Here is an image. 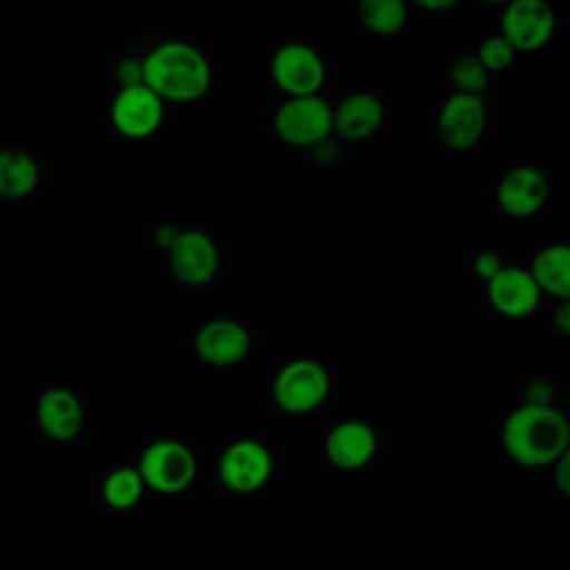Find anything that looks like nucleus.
I'll list each match as a JSON object with an SVG mask.
<instances>
[{
    "instance_id": "obj_8",
    "label": "nucleus",
    "mask_w": 570,
    "mask_h": 570,
    "mask_svg": "<svg viewBox=\"0 0 570 570\" xmlns=\"http://www.w3.org/2000/svg\"><path fill=\"white\" fill-rule=\"evenodd\" d=\"M554 11L543 0H514L501 16V36L514 51H537L554 36Z\"/></svg>"
},
{
    "instance_id": "obj_2",
    "label": "nucleus",
    "mask_w": 570,
    "mask_h": 570,
    "mask_svg": "<svg viewBox=\"0 0 570 570\" xmlns=\"http://www.w3.org/2000/svg\"><path fill=\"white\" fill-rule=\"evenodd\" d=\"M140 62L142 85L163 102H194L212 87V67L189 42H160Z\"/></svg>"
},
{
    "instance_id": "obj_14",
    "label": "nucleus",
    "mask_w": 570,
    "mask_h": 570,
    "mask_svg": "<svg viewBox=\"0 0 570 570\" xmlns=\"http://www.w3.org/2000/svg\"><path fill=\"white\" fill-rule=\"evenodd\" d=\"M379 448V439L372 425L365 421L347 419L336 423L325 436V456L327 461L345 472L365 468Z\"/></svg>"
},
{
    "instance_id": "obj_24",
    "label": "nucleus",
    "mask_w": 570,
    "mask_h": 570,
    "mask_svg": "<svg viewBox=\"0 0 570 570\" xmlns=\"http://www.w3.org/2000/svg\"><path fill=\"white\" fill-rule=\"evenodd\" d=\"M116 80L120 89L142 85V62L138 58H122L116 67Z\"/></svg>"
},
{
    "instance_id": "obj_23",
    "label": "nucleus",
    "mask_w": 570,
    "mask_h": 570,
    "mask_svg": "<svg viewBox=\"0 0 570 570\" xmlns=\"http://www.w3.org/2000/svg\"><path fill=\"white\" fill-rule=\"evenodd\" d=\"M474 56H476V60L483 65V69H485L488 73H492V71H503V69H508V67L512 65L517 51L510 47V42H508L501 33H497V36L485 38V40L479 45V49H476Z\"/></svg>"
},
{
    "instance_id": "obj_29",
    "label": "nucleus",
    "mask_w": 570,
    "mask_h": 570,
    "mask_svg": "<svg viewBox=\"0 0 570 570\" xmlns=\"http://www.w3.org/2000/svg\"><path fill=\"white\" fill-rule=\"evenodd\" d=\"M554 327L561 334H570V301H561L559 307L554 309V318H552Z\"/></svg>"
},
{
    "instance_id": "obj_20",
    "label": "nucleus",
    "mask_w": 570,
    "mask_h": 570,
    "mask_svg": "<svg viewBox=\"0 0 570 570\" xmlns=\"http://www.w3.org/2000/svg\"><path fill=\"white\" fill-rule=\"evenodd\" d=\"M363 27L374 36H396L407 22V7L403 0H363L358 4Z\"/></svg>"
},
{
    "instance_id": "obj_22",
    "label": "nucleus",
    "mask_w": 570,
    "mask_h": 570,
    "mask_svg": "<svg viewBox=\"0 0 570 570\" xmlns=\"http://www.w3.org/2000/svg\"><path fill=\"white\" fill-rule=\"evenodd\" d=\"M490 73L476 60L474 53H459L450 65V82L454 85L456 94L465 96H481L488 89Z\"/></svg>"
},
{
    "instance_id": "obj_21",
    "label": "nucleus",
    "mask_w": 570,
    "mask_h": 570,
    "mask_svg": "<svg viewBox=\"0 0 570 570\" xmlns=\"http://www.w3.org/2000/svg\"><path fill=\"white\" fill-rule=\"evenodd\" d=\"M145 483L136 465H122L111 470L102 481V499L114 510H131L145 494Z\"/></svg>"
},
{
    "instance_id": "obj_1",
    "label": "nucleus",
    "mask_w": 570,
    "mask_h": 570,
    "mask_svg": "<svg viewBox=\"0 0 570 570\" xmlns=\"http://www.w3.org/2000/svg\"><path fill=\"white\" fill-rule=\"evenodd\" d=\"M508 456L523 468H550L570 445V423L554 405L514 407L501 428Z\"/></svg>"
},
{
    "instance_id": "obj_12",
    "label": "nucleus",
    "mask_w": 570,
    "mask_h": 570,
    "mask_svg": "<svg viewBox=\"0 0 570 570\" xmlns=\"http://www.w3.org/2000/svg\"><path fill=\"white\" fill-rule=\"evenodd\" d=\"M252 347L245 325L232 318H212L203 323L194 336L196 356L214 367H229L240 363Z\"/></svg>"
},
{
    "instance_id": "obj_27",
    "label": "nucleus",
    "mask_w": 570,
    "mask_h": 570,
    "mask_svg": "<svg viewBox=\"0 0 570 570\" xmlns=\"http://www.w3.org/2000/svg\"><path fill=\"white\" fill-rule=\"evenodd\" d=\"M550 468H552V479L557 490L568 497L570 494V452L559 456Z\"/></svg>"
},
{
    "instance_id": "obj_6",
    "label": "nucleus",
    "mask_w": 570,
    "mask_h": 570,
    "mask_svg": "<svg viewBox=\"0 0 570 570\" xmlns=\"http://www.w3.org/2000/svg\"><path fill=\"white\" fill-rule=\"evenodd\" d=\"M274 472V459L265 443L256 439H238L229 443L218 459L220 483L236 494L258 492Z\"/></svg>"
},
{
    "instance_id": "obj_19",
    "label": "nucleus",
    "mask_w": 570,
    "mask_h": 570,
    "mask_svg": "<svg viewBox=\"0 0 570 570\" xmlns=\"http://www.w3.org/2000/svg\"><path fill=\"white\" fill-rule=\"evenodd\" d=\"M40 178L33 156L20 149L0 151V196L9 200L27 198Z\"/></svg>"
},
{
    "instance_id": "obj_11",
    "label": "nucleus",
    "mask_w": 570,
    "mask_h": 570,
    "mask_svg": "<svg viewBox=\"0 0 570 570\" xmlns=\"http://www.w3.org/2000/svg\"><path fill=\"white\" fill-rule=\"evenodd\" d=\"M485 120L488 114L481 96H465L454 91L441 105L436 129L445 147L454 151H468L481 140Z\"/></svg>"
},
{
    "instance_id": "obj_15",
    "label": "nucleus",
    "mask_w": 570,
    "mask_h": 570,
    "mask_svg": "<svg viewBox=\"0 0 570 570\" xmlns=\"http://www.w3.org/2000/svg\"><path fill=\"white\" fill-rule=\"evenodd\" d=\"M548 198V178L541 169L521 165L503 174L497 185V203L512 218L534 216Z\"/></svg>"
},
{
    "instance_id": "obj_16",
    "label": "nucleus",
    "mask_w": 570,
    "mask_h": 570,
    "mask_svg": "<svg viewBox=\"0 0 570 570\" xmlns=\"http://www.w3.org/2000/svg\"><path fill=\"white\" fill-rule=\"evenodd\" d=\"M36 421L51 441H71L80 434L85 412L78 396L67 387H49L36 403Z\"/></svg>"
},
{
    "instance_id": "obj_5",
    "label": "nucleus",
    "mask_w": 570,
    "mask_h": 570,
    "mask_svg": "<svg viewBox=\"0 0 570 570\" xmlns=\"http://www.w3.org/2000/svg\"><path fill=\"white\" fill-rule=\"evenodd\" d=\"M274 131L285 145L314 149L330 140L332 105L321 94L287 98L274 114Z\"/></svg>"
},
{
    "instance_id": "obj_26",
    "label": "nucleus",
    "mask_w": 570,
    "mask_h": 570,
    "mask_svg": "<svg viewBox=\"0 0 570 570\" xmlns=\"http://www.w3.org/2000/svg\"><path fill=\"white\" fill-rule=\"evenodd\" d=\"M503 267V263H501V258H499V254H494V252H481L476 258H474V274L479 276V278H483L485 283L492 278V276H497V272Z\"/></svg>"
},
{
    "instance_id": "obj_30",
    "label": "nucleus",
    "mask_w": 570,
    "mask_h": 570,
    "mask_svg": "<svg viewBox=\"0 0 570 570\" xmlns=\"http://www.w3.org/2000/svg\"><path fill=\"white\" fill-rule=\"evenodd\" d=\"M456 2L454 0H421L419 7L425 9V11H445L450 7H454Z\"/></svg>"
},
{
    "instance_id": "obj_3",
    "label": "nucleus",
    "mask_w": 570,
    "mask_h": 570,
    "mask_svg": "<svg viewBox=\"0 0 570 570\" xmlns=\"http://www.w3.org/2000/svg\"><path fill=\"white\" fill-rule=\"evenodd\" d=\"M147 490L158 494L185 492L198 474L196 454L176 439H158L149 443L136 465Z\"/></svg>"
},
{
    "instance_id": "obj_10",
    "label": "nucleus",
    "mask_w": 570,
    "mask_h": 570,
    "mask_svg": "<svg viewBox=\"0 0 570 570\" xmlns=\"http://www.w3.org/2000/svg\"><path fill=\"white\" fill-rule=\"evenodd\" d=\"M109 114L118 134L131 140H140L160 129L165 118V102L145 85H136L118 89Z\"/></svg>"
},
{
    "instance_id": "obj_7",
    "label": "nucleus",
    "mask_w": 570,
    "mask_h": 570,
    "mask_svg": "<svg viewBox=\"0 0 570 570\" xmlns=\"http://www.w3.org/2000/svg\"><path fill=\"white\" fill-rule=\"evenodd\" d=\"M269 73L287 98L316 96L325 85V62L321 53L303 42L278 47L272 56Z\"/></svg>"
},
{
    "instance_id": "obj_13",
    "label": "nucleus",
    "mask_w": 570,
    "mask_h": 570,
    "mask_svg": "<svg viewBox=\"0 0 570 570\" xmlns=\"http://www.w3.org/2000/svg\"><path fill=\"white\" fill-rule=\"evenodd\" d=\"M490 305L508 318H525L530 316L539 303L541 292L537 283L532 281L530 272L525 267L517 265H503L497 276H492L485 285Z\"/></svg>"
},
{
    "instance_id": "obj_25",
    "label": "nucleus",
    "mask_w": 570,
    "mask_h": 570,
    "mask_svg": "<svg viewBox=\"0 0 570 570\" xmlns=\"http://www.w3.org/2000/svg\"><path fill=\"white\" fill-rule=\"evenodd\" d=\"M552 399H554V387L543 379L532 381L525 390V403L530 405H552Z\"/></svg>"
},
{
    "instance_id": "obj_28",
    "label": "nucleus",
    "mask_w": 570,
    "mask_h": 570,
    "mask_svg": "<svg viewBox=\"0 0 570 570\" xmlns=\"http://www.w3.org/2000/svg\"><path fill=\"white\" fill-rule=\"evenodd\" d=\"M178 234H180L178 227H174V225H160V227H156V232H154V240H156V245H158L163 252H169V247L174 245V240L178 238Z\"/></svg>"
},
{
    "instance_id": "obj_9",
    "label": "nucleus",
    "mask_w": 570,
    "mask_h": 570,
    "mask_svg": "<svg viewBox=\"0 0 570 570\" xmlns=\"http://www.w3.org/2000/svg\"><path fill=\"white\" fill-rule=\"evenodd\" d=\"M171 274L187 287L207 285L218 272V247L209 234L200 229H180L167 252Z\"/></svg>"
},
{
    "instance_id": "obj_4",
    "label": "nucleus",
    "mask_w": 570,
    "mask_h": 570,
    "mask_svg": "<svg viewBox=\"0 0 570 570\" xmlns=\"http://www.w3.org/2000/svg\"><path fill=\"white\" fill-rule=\"evenodd\" d=\"M330 394L327 370L314 358H294L285 363L272 383V399L285 414H307L325 403Z\"/></svg>"
},
{
    "instance_id": "obj_18",
    "label": "nucleus",
    "mask_w": 570,
    "mask_h": 570,
    "mask_svg": "<svg viewBox=\"0 0 570 570\" xmlns=\"http://www.w3.org/2000/svg\"><path fill=\"white\" fill-rule=\"evenodd\" d=\"M528 272L541 294H550L561 301L570 298V247L566 243L539 249Z\"/></svg>"
},
{
    "instance_id": "obj_17",
    "label": "nucleus",
    "mask_w": 570,
    "mask_h": 570,
    "mask_svg": "<svg viewBox=\"0 0 570 570\" xmlns=\"http://www.w3.org/2000/svg\"><path fill=\"white\" fill-rule=\"evenodd\" d=\"M383 125V105L374 94L356 91L332 107V134L343 140H365Z\"/></svg>"
}]
</instances>
